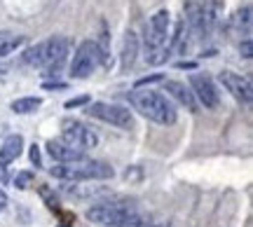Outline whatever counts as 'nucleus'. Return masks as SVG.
<instances>
[{
	"label": "nucleus",
	"mask_w": 253,
	"mask_h": 227,
	"mask_svg": "<svg viewBox=\"0 0 253 227\" xmlns=\"http://www.w3.org/2000/svg\"><path fill=\"white\" fill-rule=\"evenodd\" d=\"M87 218L91 223H99L101 227H138L143 223L136 204L126 199L94 204L91 209H87Z\"/></svg>",
	"instance_id": "f257e3e1"
},
{
	"label": "nucleus",
	"mask_w": 253,
	"mask_h": 227,
	"mask_svg": "<svg viewBox=\"0 0 253 227\" xmlns=\"http://www.w3.org/2000/svg\"><path fill=\"white\" fill-rule=\"evenodd\" d=\"M129 103H131V108L138 110L150 122H157V124H164V127H169V124L176 122L173 103L164 94H160V91L134 87V91H129Z\"/></svg>",
	"instance_id": "f03ea898"
},
{
	"label": "nucleus",
	"mask_w": 253,
	"mask_h": 227,
	"mask_svg": "<svg viewBox=\"0 0 253 227\" xmlns=\"http://www.w3.org/2000/svg\"><path fill=\"white\" fill-rule=\"evenodd\" d=\"M49 173H52L54 178H61V181L80 183V181H108V178L115 176V169H113L108 162H99V159L82 157L78 162L52 166Z\"/></svg>",
	"instance_id": "7ed1b4c3"
},
{
	"label": "nucleus",
	"mask_w": 253,
	"mask_h": 227,
	"mask_svg": "<svg viewBox=\"0 0 253 227\" xmlns=\"http://www.w3.org/2000/svg\"><path fill=\"white\" fill-rule=\"evenodd\" d=\"M99 61H101V56H99V47H96V42H94V40H84V42H80V47L75 49L73 61H71V77H75V80L89 77V75L96 71Z\"/></svg>",
	"instance_id": "20e7f679"
},
{
	"label": "nucleus",
	"mask_w": 253,
	"mask_h": 227,
	"mask_svg": "<svg viewBox=\"0 0 253 227\" xmlns=\"http://www.w3.org/2000/svg\"><path fill=\"white\" fill-rule=\"evenodd\" d=\"M169 26H171V14L169 9H157L148 26H145V49L153 52V49H160V47H169ZM171 49V47H169Z\"/></svg>",
	"instance_id": "39448f33"
},
{
	"label": "nucleus",
	"mask_w": 253,
	"mask_h": 227,
	"mask_svg": "<svg viewBox=\"0 0 253 227\" xmlns=\"http://www.w3.org/2000/svg\"><path fill=\"white\" fill-rule=\"evenodd\" d=\"M87 115L101 119V122H108L113 127L120 129H131L134 127V115L129 113L122 106H115V103H103V101H96V103H89V108L84 110Z\"/></svg>",
	"instance_id": "423d86ee"
},
{
	"label": "nucleus",
	"mask_w": 253,
	"mask_h": 227,
	"mask_svg": "<svg viewBox=\"0 0 253 227\" xmlns=\"http://www.w3.org/2000/svg\"><path fill=\"white\" fill-rule=\"evenodd\" d=\"M61 138L63 143L78 148V150H89V148H96V143H99V136L89 127H84L80 119L71 117H66L61 122Z\"/></svg>",
	"instance_id": "0eeeda50"
},
{
	"label": "nucleus",
	"mask_w": 253,
	"mask_h": 227,
	"mask_svg": "<svg viewBox=\"0 0 253 227\" xmlns=\"http://www.w3.org/2000/svg\"><path fill=\"white\" fill-rule=\"evenodd\" d=\"M68 47L71 45H68V40L63 36H54L49 38L47 42H40V66L38 68H47L49 75H56V71L66 61Z\"/></svg>",
	"instance_id": "6e6552de"
},
{
	"label": "nucleus",
	"mask_w": 253,
	"mask_h": 227,
	"mask_svg": "<svg viewBox=\"0 0 253 227\" xmlns=\"http://www.w3.org/2000/svg\"><path fill=\"white\" fill-rule=\"evenodd\" d=\"M190 91L195 94V99L209 110H216L220 106V94H218L213 80L204 73H192L190 75Z\"/></svg>",
	"instance_id": "1a4fd4ad"
},
{
	"label": "nucleus",
	"mask_w": 253,
	"mask_h": 227,
	"mask_svg": "<svg viewBox=\"0 0 253 227\" xmlns=\"http://www.w3.org/2000/svg\"><path fill=\"white\" fill-rule=\"evenodd\" d=\"M220 84L225 87L232 96H235L239 103H244V106H251V101H253V87H251V82L246 80V77H242V75H237L232 73V71H223L220 73Z\"/></svg>",
	"instance_id": "9d476101"
},
{
	"label": "nucleus",
	"mask_w": 253,
	"mask_h": 227,
	"mask_svg": "<svg viewBox=\"0 0 253 227\" xmlns=\"http://www.w3.org/2000/svg\"><path fill=\"white\" fill-rule=\"evenodd\" d=\"M47 154L59 164H68V162H78L84 157V150H78V148L68 146L63 141H47Z\"/></svg>",
	"instance_id": "9b49d317"
},
{
	"label": "nucleus",
	"mask_w": 253,
	"mask_h": 227,
	"mask_svg": "<svg viewBox=\"0 0 253 227\" xmlns=\"http://www.w3.org/2000/svg\"><path fill=\"white\" fill-rule=\"evenodd\" d=\"M164 91L169 94V96H173V99L178 101L181 106H185V108L190 110V113H197V99H195V94L190 91V87H185L183 82H176V80H167L164 82Z\"/></svg>",
	"instance_id": "f8f14e48"
},
{
	"label": "nucleus",
	"mask_w": 253,
	"mask_h": 227,
	"mask_svg": "<svg viewBox=\"0 0 253 227\" xmlns=\"http://www.w3.org/2000/svg\"><path fill=\"white\" fill-rule=\"evenodd\" d=\"M199 9H202V24H204V36H211L213 33V28L218 26V21H220V2L218 0H204V2H199Z\"/></svg>",
	"instance_id": "ddd939ff"
},
{
	"label": "nucleus",
	"mask_w": 253,
	"mask_h": 227,
	"mask_svg": "<svg viewBox=\"0 0 253 227\" xmlns=\"http://www.w3.org/2000/svg\"><path fill=\"white\" fill-rule=\"evenodd\" d=\"M24 150V136L21 134H12L2 141V146H0V162H12V159H17L19 154Z\"/></svg>",
	"instance_id": "4468645a"
},
{
	"label": "nucleus",
	"mask_w": 253,
	"mask_h": 227,
	"mask_svg": "<svg viewBox=\"0 0 253 227\" xmlns=\"http://www.w3.org/2000/svg\"><path fill=\"white\" fill-rule=\"evenodd\" d=\"M136 54H138V38H136L134 31L125 33V42H122V68H131L136 61Z\"/></svg>",
	"instance_id": "2eb2a0df"
},
{
	"label": "nucleus",
	"mask_w": 253,
	"mask_h": 227,
	"mask_svg": "<svg viewBox=\"0 0 253 227\" xmlns=\"http://www.w3.org/2000/svg\"><path fill=\"white\" fill-rule=\"evenodd\" d=\"M26 38L19 33H9V31H0V59L9 56L12 52H17L19 47L24 45Z\"/></svg>",
	"instance_id": "dca6fc26"
},
{
	"label": "nucleus",
	"mask_w": 253,
	"mask_h": 227,
	"mask_svg": "<svg viewBox=\"0 0 253 227\" xmlns=\"http://www.w3.org/2000/svg\"><path fill=\"white\" fill-rule=\"evenodd\" d=\"M40 106H42L40 96H24V99L12 101L9 108H12V113H17V115H28V113H36Z\"/></svg>",
	"instance_id": "f3484780"
},
{
	"label": "nucleus",
	"mask_w": 253,
	"mask_h": 227,
	"mask_svg": "<svg viewBox=\"0 0 253 227\" xmlns=\"http://www.w3.org/2000/svg\"><path fill=\"white\" fill-rule=\"evenodd\" d=\"M38 192H40L42 201L47 204V209H52V211H56V213H61V201H59V197L54 194V190H52V188L40 185V188H38Z\"/></svg>",
	"instance_id": "a211bd4d"
},
{
	"label": "nucleus",
	"mask_w": 253,
	"mask_h": 227,
	"mask_svg": "<svg viewBox=\"0 0 253 227\" xmlns=\"http://www.w3.org/2000/svg\"><path fill=\"white\" fill-rule=\"evenodd\" d=\"M235 26L239 28V31H244V36H249V33H251V7H249V5H246V7H242L235 14Z\"/></svg>",
	"instance_id": "6ab92c4d"
},
{
	"label": "nucleus",
	"mask_w": 253,
	"mask_h": 227,
	"mask_svg": "<svg viewBox=\"0 0 253 227\" xmlns=\"http://www.w3.org/2000/svg\"><path fill=\"white\" fill-rule=\"evenodd\" d=\"M31 183H33V171H19L14 176V188L17 190H26Z\"/></svg>",
	"instance_id": "aec40b11"
},
{
	"label": "nucleus",
	"mask_w": 253,
	"mask_h": 227,
	"mask_svg": "<svg viewBox=\"0 0 253 227\" xmlns=\"http://www.w3.org/2000/svg\"><path fill=\"white\" fill-rule=\"evenodd\" d=\"M87 103H89V96L84 94V96H75V99L66 101V108L73 110V108H80V106H87Z\"/></svg>",
	"instance_id": "412c9836"
},
{
	"label": "nucleus",
	"mask_w": 253,
	"mask_h": 227,
	"mask_svg": "<svg viewBox=\"0 0 253 227\" xmlns=\"http://www.w3.org/2000/svg\"><path fill=\"white\" fill-rule=\"evenodd\" d=\"M164 75L155 73V75H148V77H141V80L136 82V87H148V84H155V82H162Z\"/></svg>",
	"instance_id": "4be33fe9"
},
{
	"label": "nucleus",
	"mask_w": 253,
	"mask_h": 227,
	"mask_svg": "<svg viewBox=\"0 0 253 227\" xmlns=\"http://www.w3.org/2000/svg\"><path fill=\"white\" fill-rule=\"evenodd\" d=\"M251 38H246L244 42H242V45H239V56H242V59H246V61H249V59H251Z\"/></svg>",
	"instance_id": "5701e85b"
},
{
	"label": "nucleus",
	"mask_w": 253,
	"mask_h": 227,
	"mask_svg": "<svg viewBox=\"0 0 253 227\" xmlns=\"http://www.w3.org/2000/svg\"><path fill=\"white\" fill-rule=\"evenodd\" d=\"M31 162L36 164V169H38V166H42V157H40V148H38L36 143L31 146Z\"/></svg>",
	"instance_id": "b1692460"
},
{
	"label": "nucleus",
	"mask_w": 253,
	"mask_h": 227,
	"mask_svg": "<svg viewBox=\"0 0 253 227\" xmlns=\"http://www.w3.org/2000/svg\"><path fill=\"white\" fill-rule=\"evenodd\" d=\"M9 181V173H7V164L0 162V185H5Z\"/></svg>",
	"instance_id": "393cba45"
},
{
	"label": "nucleus",
	"mask_w": 253,
	"mask_h": 227,
	"mask_svg": "<svg viewBox=\"0 0 253 227\" xmlns=\"http://www.w3.org/2000/svg\"><path fill=\"white\" fill-rule=\"evenodd\" d=\"M42 89H66L63 82H42Z\"/></svg>",
	"instance_id": "a878e982"
},
{
	"label": "nucleus",
	"mask_w": 253,
	"mask_h": 227,
	"mask_svg": "<svg viewBox=\"0 0 253 227\" xmlns=\"http://www.w3.org/2000/svg\"><path fill=\"white\" fill-rule=\"evenodd\" d=\"M138 227H167V225H160V223H148V220H143Z\"/></svg>",
	"instance_id": "bb28decb"
},
{
	"label": "nucleus",
	"mask_w": 253,
	"mask_h": 227,
	"mask_svg": "<svg viewBox=\"0 0 253 227\" xmlns=\"http://www.w3.org/2000/svg\"><path fill=\"white\" fill-rule=\"evenodd\" d=\"M195 66H197V64H192V61H181V64H178V68H190V71H192Z\"/></svg>",
	"instance_id": "cd10ccee"
},
{
	"label": "nucleus",
	"mask_w": 253,
	"mask_h": 227,
	"mask_svg": "<svg viewBox=\"0 0 253 227\" xmlns=\"http://www.w3.org/2000/svg\"><path fill=\"white\" fill-rule=\"evenodd\" d=\"M0 199H7V194H5V190L0 188Z\"/></svg>",
	"instance_id": "c85d7f7f"
},
{
	"label": "nucleus",
	"mask_w": 253,
	"mask_h": 227,
	"mask_svg": "<svg viewBox=\"0 0 253 227\" xmlns=\"http://www.w3.org/2000/svg\"><path fill=\"white\" fill-rule=\"evenodd\" d=\"M5 209V199H0V211Z\"/></svg>",
	"instance_id": "c756f323"
},
{
	"label": "nucleus",
	"mask_w": 253,
	"mask_h": 227,
	"mask_svg": "<svg viewBox=\"0 0 253 227\" xmlns=\"http://www.w3.org/2000/svg\"><path fill=\"white\" fill-rule=\"evenodd\" d=\"M0 75H5V71H2V68H0Z\"/></svg>",
	"instance_id": "7c9ffc66"
},
{
	"label": "nucleus",
	"mask_w": 253,
	"mask_h": 227,
	"mask_svg": "<svg viewBox=\"0 0 253 227\" xmlns=\"http://www.w3.org/2000/svg\"><path fill=\"white\" fill-rule=\"evenodd\" d=\"M59 227H73V225H59Z\"/></svg>",
	"instance_id": "2f4dec72"
}]
</instances>
